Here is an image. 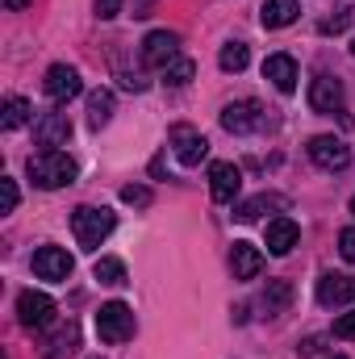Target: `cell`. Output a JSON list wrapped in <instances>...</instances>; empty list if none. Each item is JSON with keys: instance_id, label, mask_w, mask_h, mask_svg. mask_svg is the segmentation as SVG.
<instances>
[{"instance_id": "28", "label": "cell", "mask_w": 355, "mask_h": 359, "mask_svg": "<svg viewBox=\"0 0 355 359\" xmlns=\"http://www.w3.org/2000/svg\"><path fill=\"white\" fill-rule=\"evenodd\" d=\"M335 339H355V309L343 313V318H335Z\"/></svg>"}, {"instance_id": "11", "label": "cell", "mask_w": 355, "mask_h": 359, "mask_svg": "<svg viewBox=\"0 0 355 359\" xmlns=\"http://www.w3.org/2000/svg\"><path fill=\"white\" fill-rule=\"evenodd\" d=\"M80 72L76 67H67V63H55L51 72H46V80H42V92L55 100V104H67L72 96H80Z\"/></svg>"}, {"instance_id": "21", "label": "cell", "mask_w": 355, "mask_h": 359, "mask_svg": "<svg viewBox=\"0 0 355 359\" xmlns=\"http://www.w3.org/2000/svg\"><path fill=\"white\" fill-rule=\"evenodd\" d=\"M109 117H113V92L96 88L88 96V126L92 130H100V126H109Z\"/></svg>"}, {"instance_id": "36", "label": "cell", "mask_w": 355, "mask_h": 359, "mask_svg": "<svg viewBox=\"0 0 355 359\" xmlns=\"http://www.w3.org/2000/svg\"><path fill=\"white\" fill-rule=\"evenodd\" d=\"M351 213H355V196H351Z\"/></svg>"}, {"instance_id": "39", "label": "cell", "mask_w": 355, "mask_h": 359, "mask_svg": "<svg viewBox=\"0 0 355 359\" xmlns=\"http://www.w3.org/2000/svg\"><path fill=\"white\" fill-rule=\"evenodd\" d=\"M335 359H343V355H335Z\"/></svg>"}, {"instance_id": "33", "label": "cell", "mask_w": 355, "mask_h": 359, "mask_svg": "<svg viewBox=\"0 0 355 359\" xmlns=\"http://www.w3.org/2000/svg\"><path fill=\"white\" fill-rule=\"evenodd\" d=\"M322 351V339H305L301 347H297V355H318Z\"/></svg>"}, {"instance_id": "20", "label": "cell", "mask_w": 355, "mask_h": 359, "mask_svg": "<svg viewBox=\"0 0 355 359\" xmlns=\"http://www.w3.org/2000/svg\"><path fill=\"white\" fill-rule=\"evenodd\" d=\"M76 347H80V326H76V322H67V326L46 343L42 359H72V355H76Z\"/></svg>"}, {"instance_id": "35", "label": "cell", "mask_w": 355, "mask_h": 359, "mask_svg": "<svg viewBox=\"0 0 355 359\" xmlns=\"http://www.w3.org/2000/svg\"><path fill=\"white\" fill-rule=\"evenodd\" d=\"M29 4H34V0H4L8 13H21V8H29Z\"/></svg>"}, {"instance_id": "14", "label": "cell", "mask_w": 355, "mask_h": 359, "mask_svg": "<svg viewBox=\"0 0 355 359\" xmlns=\"http://www.w3.org/2000/svg\"><path fill=\"white\" fill-rule=\"evenodd\" d=\"M239 188H243V172L234 163H213L209 168V192H213L217 205H234Z\"/></svg>"}, {"instance_id": "10", "label": "cell", "mask_w": 355, "mask_h": 359, "mask_svg": "<svg viewBox=\"0 0 355 359\" xmlns=\"http://www.w3.org/2000/svg\"><path fill=\"white\" fill-rule=\"evenodd\" d=\"M67 138H72L67 113H42V117L34 121V142H38L42 151H59V147H67Z\"/></svg>"}, {"instance_id": "3", "label": "cell", "mask_w": 355, "mask_h": 359, "mask_svg": "<svg viewBox=\"0 0 355 359\" xmlns=\"http://www.w3.org/2000/svg\"><path fill=\"white\" fill-rule=\"evenodd\" d=\"M96 334L100 343H126L134 339V309L126 301H109L96 309Z\"/></svg>"}, {"instance_id": "18", "label": "cell", "mask_w": 355, "mask_h": 359, "mask_svg": "<svg viewBox=\"0 0 355 359\" xmlns=\"http://www.w3.org/2000/svg\"><path fill=\"white\" fill-rule=\"evenodd\" d=\"M297 13H301V4H297V0H264L260 21H264V29H284V25H293V21H297Z\"/></svg>"}, {"instance_id": "8", "label": "cell", "mask_w": 355, "mask_h": 359, "mask_svg": "<svg viewBox=\"0 0 355 359\" xmlns=\"http://www.w3.org/2000/svg\"><path fill=\"white\" fill-rule=\"evenodd\" d=\"M314 297H318V305H326V309H339V305H347V301H355V276L322 271V276H318V288H314Z\"/></svg>"}, {"instance_id": "24", "label": "cell", "mask_w": 355, "mask_h": 359, "mask_svg": "<svg viewBox=\"0 0 355 359\" xmlns=\"http://www.w3.org/2000/svg\"><path fill=\"white\" fill-rule=\"evenodd\" d=\"M217 63H222V72H243L247 63H251V50H247V42H226L222 46V55H217Z\"/></svg>"}, {"instance_id": "29", "label": "cell", "mask_w": 355, "mask_h": 359, "mask_svg": "<svg viewBox=\"0 0 355 359\" xmlns=\"http://www.w3.org/2000/svg\"><path fill=\"white\" fill-rule=\"evenodd\" d=\"M339 255H343L347 264H355V226H351V230H343V234H339Z\"/></svg>"}, {"instance_id": "12", "label": "cell", "mask_w": 355, "mask_h": 359, "mask_svg": "<svg viewBox=\"0 0 355 359\" xmlns=\"http://www.w3.org/2000/svg\"><path fill=\"white\" fill-rule=\"evenodd\" d=\"M172 147H176V159L184 163V168H196V163L209 155L205 134H201V130H192V126H176V130H172Z\"/></svg>"}, {"instance_id": "17", "label": "cell", "mask_w": 355, "mask_h": 359, "mask_svg": "<svg viewBox=\"0 0 355 359\" xmlns=\"http://www.w3.org/2000/svg\"><path fill=\"white\" fill-rule=\"evenodd\" d=\"M230 271H234V280H255V276L264 271V251L251 247V243H234V251H230Z\"/></svg>"}, {"instance_id": "32", "label": "cell", "mask_w": 355, "mask_h": 359, "mask_svg": "<svg viewBox=\"0 0 355 359\" xmlns=\"http://www.w3.org/2000/svg\"><path fill=\"white\" fill-rule=\"evenodd\" d=\"M347 21H351L347 13H343V17H326V21H322L318 29H322V34H339V29H347Z\"/></svg>"}, {"instance_id": "31", "label": "cell", "mask_w": 355, "mask_h": 359, "mask_svg": "<svg viewBox=\"0 0 355 359\" xmlns=\"http://www.w3.org/2000/svg\"><path fill=\"white\" fill-rule=\"evenodd\" d=\"M0 188H4V213H13L17 209V180H0Z\"/></svg>"}, {"instance_id": "13", "label": "cell", "mask_w": 355, "mask_h": 359, "mask_svg": "<svg viewBox=\"0 0 355 359\" xmlns=\"http://www.w3.org/2000/svg\"><path fill=\"white\" fill-rule=\"evenodd\" d=\"M343 100H347V92H343V84H339L335 76H318V80L309 84V109H314V113H339Z\"/></svg>"}, {"instance_id": "6", "label": "cell", "mask_w": 355, "mask_h": 359, "mask_svg": "<svg viewBox=\"0 0 355 359\" xmlns=\"http://www.w3.org/2000/svg\"><path fill=\"white\" fill-rule=\"evenodd\" d=\"M51 318H55V301H51L46 292L25 288V292L17 297V322H21L25 330H42V326H51Z\"/></svg>"}, {"instance_id": "30", "label": "cell", "mask_w": 355, "mask_h": 359, "mask_svg": "<svg viewBox=\"0 0 355 359\" xmlns=\"http://www.w3.org/2000/svg\"><path fill=\"white\" fill-rule=\"evenodd\" d=\"M117 13H121V0H96V17L100 21H113Z\"/></svg>"}, {"instance_id": "7", "label": "cell", "mask_w": 355, "mask_h": 359, "mask_svg": "<svg viewBox=\"0 0 355 359\" xmlns=\"http://www.w3.org/2000/svg\"><path fill=\"white\" fill-rule=\"evenodd\" d=\"M172 59H180V34L155 29V34L142 38V63H147V67H159V72H163Z\"/></svg>"}, {"instance_id": "2", "label": "cell", "mask_w": 355, "mask_h": 359, "mask_svg": "<svg viewBox=\"0 0 355 359\" xmlns=\"http://www.w3.org/2000/svg\"><path fill=\"white\" fill-rule=\"evenodd\" d=\"M25 172L38 188H67L76 180V159L63 151H42V155H29Z\"/></svg>"}, {"instance_id": "9", "label": "cell", "mask_w": 355, "mask_h": 359, "mask_svg": "<svg viewBox=\"0 0 355 359\" xmlns=\"http://www.w3.org/2000/svg\"><path fill=\"white\" fill-rule=\"evenodd\" d=\"M72 255L63 251V247H38L34 251V276L38 280H51V284H63L67 276H72Z\"/></svg>"}, {"instance_id": "27", "label": "cell", "mask_w": 355, "mask_h": 359, "mask_svg": "<svg viewBox=\"0 0 355 359\" xmlns=\"http://www.w3.org/2000/svg\"><path fill=\"white\" fill-rule=\"evenodd\" d=\"M121 201L134 205V209H147V205H151V188H142V184H126V188H121Z\"/></svg>"}, {"instance_id": "34", "label": "cell", "mask_w": 355, "mask_h": 359, "mask_svg": "<svg viewBox=\"0 0 355 359\" xmlns=\"http://www.w3.org/2000/svg\"><path fill=\"white\" fill-rule=\"evenodd\" d=\"M151 4L155 0H134V17H151Z\"/></svg>"}, {"instance_id": "23", "label": "cell", "mask_w": 355, "mask_h": 359, "mask_svg": "<svg viewBox=\"0 0 355 359\" xmlns=\"http://www.w3.org/2000/svg\"><path fill=\"white\" fill-rule=\"evenodd\" d=\"M264 209H284V196H276V192H264V196H255V201H243L234 217H239V222H255Z\"/></svg>"}, {"instance_id": "22", "label": "cell", "mask_w": 355, "mask_h": 359, "mask_svg": "<svg viewBox=\"0 0 355 359\" xmlns=\"http://www.w3.org/2000/svg\"><path fill=\"white\" fill-rule=\"evenodd\" d=\"M29 113H34V104H29L25 96H8L4 109H0V126H4V130H17V126L29 121Z\"/></svg>"}, {"instance_id": "26", "label": "cell", "mask_w": 355, "mask_h": 359, "mask_svg": "<svg viewBox=\"0 0 355 359\" xmlns=\"http://www.w3.org/2000/svg\"><path fill=\"white\" fill-rule=\"evenodd\" d=\"M92 276L100 280V284H109V288H117V284H126V264L121 259H96V268H92Z\"/></svg>"}, {"instance_id": "19", "label": "cell", "mask_w": 355, "mask_h": 359, "mask_svg": "<svg viewBox=\"0 0 355 359\" xmlns=\"http://www.w3.org/2000/svg\"><path fill=\"white\" fill-rule=\"evenodd\" d=\"M288 301H293V284L288 280H267L264 297H260V309H264L267 318H280L288 309Z\"/></svg>"}, {"instance_id": "38", "label": "cell", "mask_w": 355, "mask_h": 359, "mask_svg": "<svg viewBox=\"0 0 355 359\" xmlns=\"http://www.w3.org/2000/svg\"><path fill=\"white\" fill-rule=\"evenodd\" d=\"M347 4H355V0H347Z\"/></svg>"}, {"instance_id": "25", "label": "cell", "mask_w": 355, "mask_h": 359, "mask_svg": "<svg viewBox=\"0 0 355 359\" xmlns=\"http://www.w3.org/2000/svg\"><path fill=\"white\" fill-rule=\"evenodd\" d=\"M192 76H196V63H192V59H184V55L172 59V63L163 67V84H172V88H184Z\"/></svg>"}, {"instance_id": "16", "label": "cell", "mask_w": 355, "mask_h": 359, "mask_svg": "<svg viewBox=\"0 0 355 359\" xmlns=\"http://www.w3.org/2000/svg\"><path fill=\"white\" fill-rule=\"evenodd\" d=\"M264 80H272L276 92H293L297 88V59H293V55H267L264 59Z\"/></svg>"}, {"instance_id": "15", "label": "cell", "mask_w": 355, "mask_h": 359, "mask_svg": "<svg viewBox=\"0 0 355 359\" xmlns=\"http://www.w3.org/2000/svg\"><path fill=\"white\" fill-rule=\"evenodd\" d=\"M297 238H301V230H297L293 217H272L264 226V243H267L272 255H288V251L297 247Z\"/></svg>"}, {"instance_id": "4", "label": "cell", "mask_w": 355, "mask_h": 359, "mask_svg": "<svg viewBox=\"0 0 355 359\" xmlns=\"http://www.w3.org/2000/svg\"><path fill=\"white\" fill-rule=\"evenodd\" d=\"M264 121H267V113H264V104L260 100H230L226 109H222V126L230 130V134H255V130H264Z\"/></svg>"}, {"instance_id": "5", "label": "cell", "mask_w": 355, "mask_h": 359, "mask_svg": "<svg viewBox=\"0 0 355 359\" xmlns=\"http://www.w3.org/2000/svg\"><path fill=\"white\" fill-rule=\"evenodd\" d=\"M309 159L322 172H339V168L351 163V147L343 138H335V134H318V138H309Z\"/></svg>"}, {"instance_id": "1", "label": "cell", "mask_w": 355, "mask_h": 359, "mask_svg": "<svg viewBox=\"0 0 355 359\" xmlns=\"http://www.w3.org/2000/svg\"><path fill=\"white\" fill-rule=\"evenodd\" d=\"M113 226H117V213L113 209H96V205H80L76 213H72V230H76V243L84 247V251H96L109 234H113Z\"/></svg>"}, {"instance_id": "37", "label": "cell", "mask_w": 355, "mask_h": 359, "mask_svg": "<svg viewBox=\"0 0 355 359\" xmlns=\"http://www.w3.org/2000/svg\"><path fill=\"white\" fill-rule=\"evenodd\" d=\"M351 55H355V42H351Z\"/></svg>"}]
</instances>
